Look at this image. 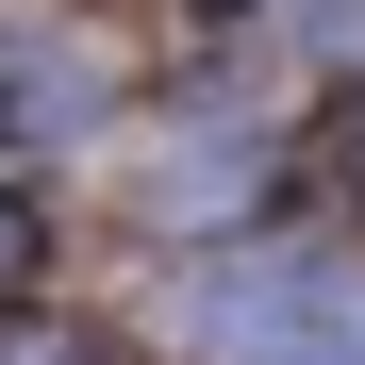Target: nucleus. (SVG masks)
Here are the masks:
<instances>
[{"label": "nucleus", "mask_w": 365, "mask_h": 365, "mask_svg": "<svg viewBox=\"0 0 365 365\" xmlns=\"http://www.w3.org/2000/svg\"><path fill=\"white\" fill-rule=\"evenodd\" d=\"M166 332L200 365H365V266H332V250H200V266H166Z\"/></svg>", "instance_id": "nucleus-1"}]
</instances>
